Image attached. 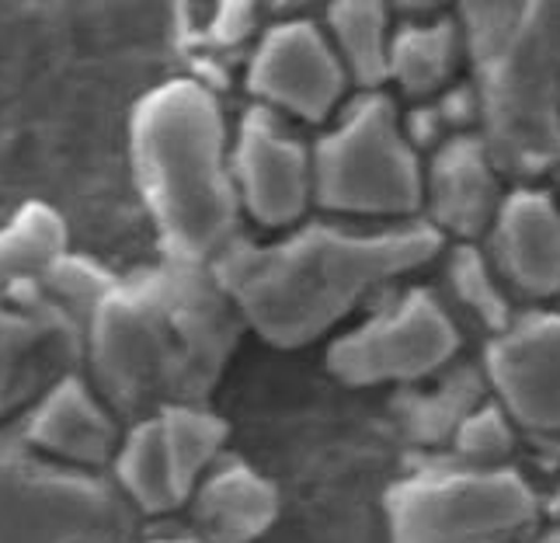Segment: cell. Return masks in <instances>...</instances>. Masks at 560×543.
I'll return each instance as SVG.
<instances>
[{
    "mask_svg": "<svg viewBox=\"0 0 560 543\" xmlns=\"http://www.w3.org/2000/svg\"><path fill=\"white\" fill-rule=\"evenodd\" d=\"M217 272L161 262L115 276L88 324V383L132 421L171 404H206L241 335Z\"/></svg>",
    "mask_w": 560,
    "mask_h": 543,
    "instance_id": "6da1fadb",
    "label": "cell"
},
{
    "mask_svg": "<svg viewBox=\"0 0 560 543\" xmlns=\"http://www.w3.org/2000/svg\"><path fill=\"white\" fill-rule=\"evenodd\" d=\"M439 230H341L311 223L272 244L237 241L212 265L241 324L268 345L296 348L349 317L376 286L432 262Z\"/></svg>",
    "mask_w": 560,
    "mask_h": 543,
    "instance_id": "7a4b0ae2",
    "label": "cell"
},
{
    "mask_svg": "<svg viewBox=\"0 0 560 543\" xmlns=\"http://www.w3.org/2000/svg\"><path fill=\"white\" fill-rule=\"evenodd\" d=\"M129 161L167 262L212 268L241 241L230 136L202 81L175 77L143 94L129 115Z\"/></svg>",
    "mask_w": 560,
    "mask_h": 543,
    "instance_id": "3957f363",
    "label": "cell"
},
{
    "mask_svg": "<svg viewBox=\"0 0 560 543\" xmlns=\"http://www.w3.org/2000/svg\"><path fill=\"white\" fill-rule=\"evenodd\" d=\"M474 49L485 147L494 164L544 171L560 161V4L463 11Z\"/></svg>",
    "mask_w": 560,
    "mask_h": 543,
    "instance_id": "277c9868",
    "label": "cell"
},
{
    "mask_svg": "<svg viewBox=\"0 0 560 543\" xmlns=\"http://www.w3.org/2000/svg\"><path fill=\"white\" fill-rule=\"evenodd\" d=\"M112 279L102 265L63 251L0 300V418L84 359L91 314Z\"/></svg>",
    "mask_w": 560,
    "mask_h": 543,
    "instance_id": "5b68a950",
    "label": "cell"
},
{
    "mask_svg": "<svg viewBox=\"0 0 560 543\" xmlns=\"http://www.w3.org/2000/svg\"><path fill=\"white\" fill-rule=\"evenodd\" d=\"M137 512L112 477L0 442V543H129Z\"/></svg>",
    "mask_w": 560,
    "mask_h": 543,
    "instance_id": "8992f818",
    "label": "cell"
},
{
    "mask_svg": "<svg viewBox=\"0 0 560 543\" xmlns=\"http://www.w3.org/2000/svg\"><path fill=\"white\" fill-rule=\"evenodd\" d=\"M314 199L349 217H408L424 199L418 158L386 94H365L311 153Z\"/></svg>",
    "mask_w": 560,
    "mask_h": 543,
    "instance_id": "52a82bcc",
    "label": "cell"
},
{
    "mask_svg": "<svg viewBox=\"0 0 560 543\" xmlns=\"http://www.w3.org/2000/svg\"><path fill=\"white\" fill-rule=\"evenodd\" d=\"M536 519V495L515 471H439L386 495L390 543H494Z\"/></svg>",
    "mask_w": 560,
    "mask_h": 543,
    "instance_id": "ba28073f",
    "label": "cell"
},
{
    "mask_svg": "<svg viewBox=\"0 0 560 543\" xmlns=\"http://www.w3.org/2000/svg\"><path fill=\"white\" fill-rule=\"evenodd\" d=\"M459 348L453 317L429 289H411L394 307L380 310L355 332L338 338L327 366L341 383L373 386L435 373Z\"/></svg>",
    "mask_w": 560,
    "mask_h": 543,
    "instance_id": "9c48e42d",
    "label": "cell"
},
{
    "mask_svg": "<svg viewBox=\"0 0 560 543\" xmlns=\"http://www.w3.org/2000/svg\"><path fill=\"white\" fill-rule=\"evenodd\" d=\"M241 212L261 227H293L314 199L311 150L282 115L261 105L247 108L230 143Z\"/></svg>",
    "mask_w": 560,
    "mask_h": 543,
    "instance_id": "30bf717a",
    "label": "cell"
},
{
    "mask_svg": "<svg viewBox=\"0 0 560 543\" xmlns=\"http://www.w3.org/2000/svg\"><path fill=\"white\" fill-rule=\"evenodd\" d=\"M349 73L324 28L311 22L272 25L255 46L247 88L261 108L320 123L341 102Z\"/></svg>",
    "mask_w": 560,
    "mask_h": 543,
    "instance_id": "8fae6325",
    "label": "cell"
},
{
    "mask_svg": "<svg viewBox=\"0 0 560 543\" xmlns=\"http://www.w3.org/2000/svg\"><path fill=\"white\" fill-rule=\"evenodd\" d=\"M119 418L81 373L52 380L22 421V442L38 457L98 474L119 450Z\"/></svg>",
    "mask_w": 560,
    "mask_h": 543,
    "instance_id": "7c38bea8",
    "label": "cell"
},
{
    "mask_svg": "<svg viewBox=\"0 0 560 543\" xmlns=\"http://www.w3.org/2000/svg\"><path fill=\"white\" fill-rule=\"evenodd\" d=\"M488 377L509 415L536 432H560V317H533L501 332Z\"/></svg>",
    "mask_w": 560,
    "mask_h": 543,
    "instance_id": "4fadbf2b",
    "label": "cell"
},
{
    "mask_svg": "<svg viewBox=\"0 0 560 543\" xmlns=\"http://www.w3.org/2000/svg\"><path fill=\"white\" fill-rule=\"evenodd\" d=\"M494 247L501 272L533 297L560 289V206L544 192H515L498 206Z\"/></svg>",
    "mask_w": 560,
    "mask_h": 543,
    "instance_id": "5bb4252c",
    "label": "cell"
},
{
    "mask_svg": "<svg viewBox=\"0 0 560 543\" xmlns=\"http://www.w3.org/2000/svg\"><path fill=\"white\" fill-rule=\"evenodd\" d=\"M188 501L206 543H255L279 516L276 484L247 463L212 467Z\"/></svg>",
    "mask_w": 560,
    "mask_h": 543,
    "instance_id": "9a60e30c",
    "label": "cell"
},
{
    "mask_svg": "<svg viewBox=\"0 0 560 543\" xmlns=\"http://www.w3.org/2000/svg\"><path fill=\"white\" fill-rule=\"evenodd\" d=\"M429 199L432 217L439 227L453 230V234L470 238L491 220L494 212V158L485 147V140L474 136H456L439 150V158L429 174Z\"/></svg>",
    "mask_w": 560,
    "mask_h": 543,
    "instance_id": "2e32d148",
    "label": "cell"
},
{
    "mask_svg": "<svg viewBox=\"0 0 560 543\" xmlns=\"http://www.w3.org/2000/svg\"><path fill=\"white\" fill-rule=\"evenodd\" d=\"M112 484L122 492L137 516H164L191 498V488L171 457L158 415H143L129 425L112 457Z\"/></svg>",
    "mask_w": 560,
    "mask_h": 543,
    "instance_id": "e0dca14e",
    "label": "cell"
},
{
    "mask_svg": "<svg viewBox=\"0 0 560 543\" xmlns=\"http://www.w3.org/2000/svg\"><path fill=\"white\" fill-rule=\"evenodd\" d=\"M67 251V223L46 203H25L0 223V300Z\"/></svg>",
    "mask_w": 560,
    "mask_h": 543,
    "instance_id": "ac0fdd59",
    "label": "cell"
},
{
    "mask_svg": "<svg viewBox=\"0 0 560 543\" xmlns=\"http://www.w3.org/2000/svg\"><path fill=\"white\" fill-rule=\"evenodd\" d=\"M459 53V32L453 22H421L394 32L390 38V63H386V81H397L400 91L432 94L446 84V77L456 67Z\"/></svg>",
    "mask_w": 560,
    "mask_h": 543,
    "instance_id": "d6986e66",
    "label": "cell"
},
{
    "mask_svg": "<svg viewBox=\"0 0 560 543\" xmlns=\"http://www.w3.org/2000/svg\"><path fill=\"white\" fill-rule=\"evenodd\" d=\"M324 32L331 38L345 73L365 88L386 81L394 32L386 25V11L380 4H335L327 11Z\"/></svg>",
    "mask_w": 560,
    "mask_h": 543,
    "instance_id": "ffe728a7",
    "label": "cell"
},
{
    "mask_svg": "<svg viewBox=\"0 0 560 543\" xmlns=\"http://www.w3.org/2000/svg\"><path fill=\"white\" fill-rule=\"evenodd\" d=\"M450 276L456 282V293L467 300L480 317H485L488 324H494V327L505 324V297H501V289L491 279L485 258H480L474 247H459L456 251L453 265H450Z\"/></svg>",
    "mask_w": 560,
    "mask_h": 543,
    "instance_id": "44dd1931",
    "label": "cell"
},
{
    "mask_svg": "<svg viewBox=\"0 0 560 543\" xmlns=\"http://www.w3.org/2000/svg\"><path fill=\"white\" fill-rule=\"evenodd\" d=\"M509 425L501 418V412L494 407H485V412L467 415L459 421V450L477 460H498L509 450Z\"/></svg>",
    "mask_w": 560,
    "mask_h": 543,
    "instance_id": "7402d4cb",
    "label": "cell"
},
{
    "mask_svg": "<svg viewBox=\"0 0 560 543\" xmlns=\"http://www.w3.org/2000/svg\"><path fill=\"white\" fill-rule=\"evenodd\" d=\"M258 25V14L244 8V4H230V8H217L209 14V22L202 28V38L212 46H226L234 49L237 43H244V38L255 32Z\"/></svg>",
    "mask_w": 560,
    "mask_h": 543,
    "instance_id": "603a6c76",
    "label": "cell"
},
{
    "mask_svg": "<svg viewBox=\"0 0 560 543\" xmlns=\"http://www.w3.org/2000/svg\"><path fill=\"white\" fill-rule=\"evenodd\" d=\"M150 543H206L199 536H175V540H150Z\"/></svg>",
    "mask_w": 560,
    "mask_h": 543,
    "instance_id": "cb8c5ba5",
    "label": "cell"
},
{
    "mask_svg": "<svg viewBox=\"0 0 560 543\" xmlns=\"http://www.w3.org/2000/svg\"><path fill=\"white\" fill-rule=\"evenodd\" d=\"M539 543H560V533H553V536H544Z\"/></svg>",
    "mask_w": 560,
    "mask_h": 543,
    "instance_id": "d4e9b609",
    "label": "cell"
}]
</instances>
